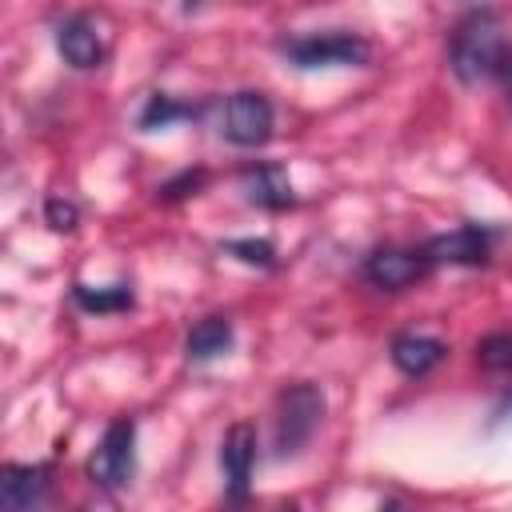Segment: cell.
Segmentation results:
<instances>
[{
	"instance_id": "20",
	"label": "cell",
	"mask_w": 512,
	"mask_h": 512,
	"mask_svg": "<svg viewBox=\"0 0 512 512\" xmlns=\"http://www.w3.org/2000/svg\"><path fill=\"white\" fill-rule=\"evenodd\" d=\"M500 76H504V84H508V100H512V60L504 64V72H500Z\"/></svg>"
},
{
	"instance_id": "17",
	"label": "cell",
	"mask_w": 512,
	"mask_h": 512,
	"mask_svg": "<svg viewBox=\"0 0 512 512\" xmlns=\"http://www.w3.org/2000/svg\"><path fill=\"white\" fill-rule=\"evenodd\" d=\"M224 252H232L236 260L256 264V268H272V264H276V248H272V240H228Z\"/></svg>"
},
{
	"instance_id": "15",
	"label": "cell",
	"mask_w": 512,
	"mask_h": 512,
	"mask_svg": "<svg viewBox=\"0 0 512 512\" xmlns=\"http://www.w3.org/2000/svg\"><path fill=\"white\" fill-rule=\"evenodd\" d=\"M192 116H196L192 104H176L172 96L156 92V96H148V104L140 112V128H168L172 120H192Z\"/></svg>"
},
{
	"instance_id": "19",
	"label": "cell",
	"mask_w": 512,
	"mask_h": 512,
	"mask_svg": "<svg viewBox=\"0 0 512 512\" xmlns=\"http://www.w3.org/2000/svg\"><path fill=\"white\" fill-rule=\"evenodd\" d=\"M44 216H48V224H52L56 232H72V228H76V204L60 200V196H52V200L44 204Z\"/></svg>"
},
{
	"instance_id": "4",
	"label": "cell",
	"mask_w": 512,
	"mask_h": 512,
	"mask_svg": "<svg viewBox=\"0 0 512 512\" xmlns=\"http://www.w3.org/2000/svg\"><path fill=\"white\" fill-rule=\"evenodd\" d=\"M132 468H136V420L124 416L104 428V436L88 460V476L100 488H124L132 480Z\"/></svg>"
},
{
	"instance_id": "7",
	"label": "cell",
	"mask_w": 512,
	"mask_h": 512,
	"mask_svg": "<svg viewBox=\"0 0 512 512\" xmlns=\"http://www.w3.org/2000/svg\"><path fill=\"white\" fill-rule=\"evenodd\" d=\"M424 248L432 256V264H468V268H476L492 256V232L480 228V224H460L444 236H432Z\"/></svg>"
},
{
	"instance_id": "8",
	"label": "cell",
	"mask_w": 512,
	"mask_h": 512,
	"mask_svg": "<svg viewBox=\"0 0 512 512\" xmlns=\"http://www.w3.org/2000/svg\"><path fill=\"white\" fill-rule=\"evenodd\" d=\"M48 464H4L0 468V508L4 512H32L48 496Z\"/></svg>"
},
{
	"instance_id": "16",
	"label": "cell",
	"mask_w": 512,
	"mask_h": 512,
	"mask_svg": "<svg viewBox=\"0 0 512 512\" xmlns=\"http://www.w3.org/2000/svg\"><path fill=\"white\" fill-rule=\"evenodd\" d=\"M476 356H480V364H484L488 372L512 368V332H492V336H484V340L476 344Z\"/></svg>"
},
{
	"instance_id": "12",
	"label": "cell",
	"mask_w": 512,
	"mask_h": 512,
	"mask_svg": "<svg viewBox=\"0 0 512 512\" xmlns=\"http://www.w3.org/2000/svg\"><path fill=\"white\" fill-rule=\"evenodd\" d=\"M392 364L404 372V376H424V372H432L444 356H448V348H444V340H436V336H420V332H404V336H396L392 340Z\"/></svg>"
},
{
	"instance_id": "14",
	"label": "cell",
	"mask_w": 512,
	"mask_h": 512,
	"mask_svg": "<svg viewBox=\"0 0 512 512\" xmlns=\"http://www.w3.org/2000/svg\"><path fill=\"white\" fill-rule=\"evenodd\" d=\"M72 296H76V304H80L84 312H124V308H132V288H128V284H112V288L76 284Z\"/></svg>"
},
{
	"instance_id": "2",
	"label": "cell",
	"mask_w": 512,
	"mask_h": 512,
	"mask_svg": "<svg viewBox=\"0 0 512 512\" xmlns=\"http://www.w3.org/2000/svg\"><path fill=\"white\" fill-rule=\"evenodd\" d=\"M324 420V392L308 380L288 384L276 396V456L300 452Z\"/></svg>"
},
{
	"instance_id": "9",
	"label": "cell",
	"mask_w": 512,
	"mask_h": 512,
	"mask_svg": "<svg viewBox=\"0 0 512 512\" xmlns=\"http://www.w3.org/2000/svg\"><path fill=\"white\" fill-rule=\"evenodd\" d=\"M252 464H256V428L240 420V424H232L224 432V444H220V468H224V480H228V496L232 500H244L248 496Z\"/></svg>"
},
{
	"instance_id": "3",
	"label": "cell",
	"mask_w": 512,
	"mask_h": 512,
	"mask_svg": "<svg viewBox=\"0 0 512 512\" xmlns=\"http://www.w3.org/2000/svg\"><path fill=\"white\" fill-rule=\"evenodd\" d=\"M284 56L296 68H332V64H368L372 48L364 36L336 28V32H312V36L284 40Z\"/></svg>"
},
{
	"instance_id": "18",
	"label": "cell",
	"mask_w": 512,
	"mask_h": 512,
	"mask_svg": "<svg viewBox=\"0 0 512 512\" xmlns=\"http://www.w3.org/2000/svg\"><path fill=\"white\" fill-rule=\"evenodd\" d=\"M208 176H204V168H196V172H180L176 180H168L164 188H160V200H180V196H196V188L204 184Z\"/></svg>"
},
{
	"instance_id": "13",
	"label": "cell",
	"mask_w": 512,
	"mask_h": 512,
	"mask_svg": "<svg viewBox=\"0 0 512 512\" xmlns=\"http://www.w3.org/2000/svg\"><path fill=\"white\" fill-rule=\"evenodd\" d=\"M188 360H216L232 348V320L228 316H204L200 324H192L188 340Z\"/></svg>"
},
{
	"instance_id": "10",
	"label": "cell",
	"mask_w": 512,
	"mask_h": 512,
	"mask_svg": "<svg viewBox=\"0 0 512 512\" xmlns=\"http://www.w3.org/2000/svg\"><path fill=\"white\" fill-rule=\"evenodd\" d=\"M56 48L72 68H100L104 64V40L88 16H68L56 28Z\"/></svg>"
},
{
	"instance_id": "11",
	"label": "cell",
	"mask_w": 512,
	"mask_h": 512,
	"mask_svg": "<svg viewBox=\"0 0 512 512\" xmlns=\"http://www.w3.org/2000/svg\"><path fill=\"white\" fill-rule=\"evenodd\" d=\"M244 192H248V200L256 208H268V212H284L296 200L280 164H256V168H248L244 172Z\"/></svg>"
},
{
	"instance_id": "5",
	"label": "cell",
	"mask_w": 512,
	"mask_h": 512,
	"mask_svg": "<svg viewBox=\"0 0 512 512\" xmlns=\"http://www.w3.org/2000/svg\"><path fill=\"white\" fill-rule=\"evenodd\" d=\"M272 124H276V112H272L264 92H232L224 100V128L220 132H224L228 144L260 148V144H268Z\"/></svg>"
},
{
	"instance_id": "6",
	"label": "cell",
	"mask_w": 512,
	"mask_h": 512,
	"mask_svg": "<svg viewBox=\"0 0 512 512\" xmlns=\"http://www.w3.org/2000/svg\"><path fill=\"white\" fill-rule=\"evenodd\" d=\"M432 256L428 248H376L368 260H364V276L372 288L380 292H400V288H412L416 280H424L432 272Z\"/></svg>"
},
{
	"instance_id": "1",
	"label": "cell",
	"mask_w": 512,
	"mask_h": 512,
	"mask_svg": "<svg viewBox=\"0 0 512 512\" xmlns=\"http://www.w3.org/2000/svg\"><path fill=\"white\" fill-rule=\"evenodd\" d=\"M508 60H512V44H508V28L496 12L480 8L456 24L452 44H448V68L460 84L476 88V84L500 76Z\"/></svg>"
}]
</instances>
